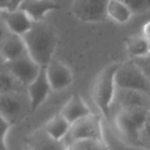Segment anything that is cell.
Here are the masks:
<instances>
[{
  "instance_id": "cell-1",
  "label": "cell",
  "mask_w": 150,
  "mask_h": 150,
  "mask_svg": "<svg viewBox=\"0 0 150 150\" xmlns=\"http://www.w3.org/2000/svg\"><path fill=\"white\" fill-rule=\"evenodd\" d=\"M28 54L41 67L52 60L58 46V33L45 21L34 22L31 29L23 35Z\"/></svg>"
},
{
  "instance_id": "cell-2",
  "label": "cell",
  "mask_w": 150,
  "mask_h": 150,
  "mask_svg": "<svg viewBox=\"0 0 150 150\" xmlns=\"http://www.w3.org/2000/svg\"><path fill=\"white\" fill-rule=\"evenodd\" d=\"M149 112L150 109L143 107L121 109L112 115L111 127L125 144L140 149V131Z\"/></svg>"
},
{
  "instance_id": "cell-3",
  "label": "cell",
  "mask_w": 150,
  "mask_h": 150,
  "mask_svg": "<svg viewBox=\"0 0 150 150\" xmlns=\"http://www.w3.org/2000/svg\"><path fill=\"white\" fill-rule=\"evenodd\" d=\"M119 63H112L106 66L97 76L93 86L92 98L100 110L101 115L111 125V109L116 93L115 74Z\"/></svg>"
},
{
  "instance_id": "cell-4",
  "label": "cell",
  "mask_w": 150,
  "mask_h": 150,
  "mask_svg": "<svg viewBox=\"0 0 150 150\" xmlns=\"http://www.w3.org/2000/svg\"><path fill=\"white\" fill-rule=\"evenodd\" d=\"M32 114L31 100L27 92L0 94V117L11 125Z\"/></svg>"
},
{
  "instance_id": "cell-5",
  "label": "cell",
  "mask_w": 150,
  "mask_h": 150,
  "mask_svg": "<svg viewBox=\"0 0 150 150\" xmlns=\"http://www.w3.org/2000/svg\"><path fill=\"white\" fill-rule=\"evenodd\" d=\"M115 82L119 88L138 91L150 96V79L131 59L119 63L115 74Z\"/></svg>"
},
{
  "instance_id": "cell-6",
  "label": "cell",
  "mask_w": 150,
  "mask_h": 150,
  "mask_svg": "<svg viewBox=\"0 0 150 150\" xmlns=\"http://www.w3.org/2000/svg\"><path fill=\"white\" fill-rule=\"evenodd\" d=\"M83 139H104L100 116L92 113L75 121L71 125L69 133L67 134L63 142L68 147L73 142Z\"/></svg>"
},
{
  "instance_id": "cell-7",
  "label": "cell",
  "mask_w": 150,
  "mask_h": 150,
  "mask_svg": "<svg viewBox=\"0 0 150 150\" xmlns=\"http://www.w3.org/2000/svg\"><path fill=\"white\" fill-rule=\"evenodd\" d=\"M110 0H73L71 11L79 21L99 23L106 20Z\"/></svg>"
},
{
  "instance_id": "cell-8",
  "label": "cell",
  "mask_w": 150,
  "mask_h": 150,
  "mask_svg": "<svg viewBox=\"0 0 150 150\" xmlns=\"http://www.w3.org/2000/svg\"><path fill=\"white\" fill-rule=\"evenodd\" d=\"M1 68L13 74L23 84L28 86L39 74L42 67L29 54L8 62H2Z\"/></svg>"
},
{
  "instance_id": "cell-9",
  "label": "cell",
  "mask_w": 150,
  "mask_h": 150,
  "mask_svg": "<svg viewBox=\"0 0 150 150\" xmlns=\"http://www.w3.org/2000/svg\"><path fill=\"white\" fill-rule=\"evenodd\" d=\"M137 107L150 109L149 95L138 92V91L117 88L112 109H111V121H112V115L117 111L121 110V109L137 108Z\"/></svg>"
},
{
  "instance_id": "cell-10",
  "label": "cell",
  "mask_w": 150,
  "mask_h": 150,
  "mask_svg": "<svg viewBox=\"0 0 150 150\" xmlns=\"http://www.w3.org/2000/svg\"><path fill=\"white\" fill-rule=\"evenodd\" d=\"M46 75L52 92L66 90L73 82V73L68 65L58 59H52L45 66Z\"/></svg>"
},
{
  "instance_id": "cell-11",
  "label": "cell",
  "mask_w": 150,
  "mask_h": 150,
  "mask_svg": "<svg viewBox=\"0 0 150 150\" xmlns=\"http://www.w3.org/2000/svg\"><path fill=\"white\" fill-rule=\"evenodd\" d=\"M52 92V88L48 81L45 67H42L37 77L27 86V93L31 100L32 113H34L47 99Z\"/></svg>"
},
{
  "instance_id": "cell-12",
  "label": "cell",
  "mask_w": 150,
  "mask_h": 150,
  "mask_svg": "<svg viewBox=\"0 0 150 150\" xmlns=\"http://www.w3.org/2000/svg\"><path fill=\"white\" fill-rule=\"evenodd\" d=\"M0 52L2 62L17 60L29 54L23 36L11 33L8 30H6V33L2 35Z\"/></svg>"
},
{
  "instance_id": "cell-13",
  "label": "cell",
  "mask_w": 150,
  "mask_h": 150,
  "mask_svg": "<svg viewBox=\"0 0 150 150\" xmlns=\"http://www.w3.org/2000/svg\"><path fill=\"white\" fill-rule=\"evenodd\" d=\"M1 21L6 30L11 33L23 36L30 29L34 22L20 8L0 11Z\"/></svg>"
},
{
  "instance_id": "cell-14",
  "label": "cell",
  "mask_w": 150,
  "mask_h": 150,
  "mask_svg": "<svg viewBox=\"0 0 150 150\" xmlns=\"http://www.w3.org/2000/svg\"><path fill=\"white\" fill-rule=\"evenodd\" d=\"M25 150H68V147L63 141L50 137L41 127L28 137Z\"/></svg>"
},
{
  "instance_id": "cell-15",
  "label": "cell",
  "mask_w": 150,
  "mask_h": 150,
  "mask_svg": "<svg viewBox=\"0 0 150 150\" xmlns=\"http://www.w3.org/2000/svg\"><path fill=\"white\" fill-rule=\"evenodd\" d=\"M60 7L54 0H23L18 8L23 11L33 22H41L50 11Z\"/></svg>"
},
{
  "instance_id": "cell-16",
  "label": "cell",
  "mask_w": 150,
  "mask_h": 150,
  "mask_svg": "<svg viewBox=\"0 0 150 150\" xmlns=\"http://www.w3.org/2000/svg\"><path fill=\"white\" fill-rule=\"evenodd\" d=\"M60 113L72 125L88 115L92 114V110L84 100L78 94H74L63 105Z\"/></svg>"
},
{
  "instance_id": "cell-17",
  "label": "cell",
  "mask_w": 150,
  "mask_h": 150,
  "mask_svg": "<svg viewBox=\"0 0 150 150\" xmlns=\"http://www.w3.org/2000/svg\"><path fill=\"white\" fill-rule=\"evenodd\" d=\"M42 127L54 140L63 141L65 139V137L67 136V134L69 133V129L71 127V123L60 112H58L52 117H50L42 125Z\"/></svg>"
},
{
  "instance_id": "cell-18",
  "label": "cell",
  "mask_w": 150,
  "mask_h": 150,
  "mask_svg": "<svg viewBox=\"0 0 150 150\" xmlns=\"http://www.w3.org/2000/svg\"><path fill=\"white\" fill-rule=\"evenodd\" d=\"M125 50L131 60L141 58L150 52L149 40L142 33L131 35L125 38Z\"/></svg>"
},
{
  "instance_id": "cell-19",
  "label": "cell",
  "mask_w": 150,
  "mask_h": 150,
  "mask_svg": "<svg viewBox=\"0 0 150 150\" xmlns=\"http://www.w3.org/2000/svg\"><path fill=\"white\" fill-rule=\"evenodd\" d=\"M134 13L120 0H110L107 6V17L118 24H125L132 19Z\"/></svg>"
},
{
  "instance_id": "cell-20",
  "label": "cell",
  "mask_w": 150,
  "mask_h": 150,
  "mask_svg": "<svg viewBox=\"0 0 150 150\" xmlns=\"http://www.w3.org/2000/svg\"><path fill=\"white\" fill-rule=\"evenodd\" d=\"M0 74V94L11 92H27V86L6 70L1 68Z\"/></svg>"
},
{
  "instance_id": "cell-21",
  "label": "cell",
  "mask_w": 150,
  "mask_h": 150,
  "mask_svg": "<svg viewBox=\"0 0 150 150\" xmlns=\"http://www.w3.org/2000/svg\"><path fill=\"white\" fill-rule=\"evenodd\" d=\"M68 150H110L104 139H83L73 142Z\"/></svg>"
},
{
  "instance_id": "cell-22",
  "label": "cell",
  "mask_w": 150,
  "mask_h": 150,
  "mask_svg": "<svg viewBox=\"0 0 150 150\" xmlns=\"http://www.w3.org/2000/svg\"><path fill=\"white\" fill-rule=\"evenodd\" d=\"M139 144L140 149L150 150V112L140 131Z\"/></svg>"
},
{
  "instance_id": "cell-23",
  "label": "cell",
  "mask_w": 150,
  "mask_h": 150,
  "mask_svg": "<svg viewBox=\"0 0 150 150\" xmlns=\"http://www.w3.org/2000/svg\"><path fill=\"white\" fill-rule=\"evenodd\" d=\"M127 5L134 15L143 13L150 11V0H120Z\"/></svg>"
},
{
  "instance_id": "cell-24",
  "label": "cell",
  "mask_w": 150,
  "mask_h": 150,
  "mask_svg": "<svg viewBox=\"0 0 150 150\" xmlns=\"http://www.w3.org/2000/svg\"><path fill=\"white\" fill-rule=\"evenodd\" d=\"M133 61L138 65V67L143 71L144 74L150 79V52L148 54H146V56L135 59V60H133Z\"/></svg>"
},
{
  "instance_id": "cell-25",
  "label": "cell",
  "mask_w": 150,
  "mask_h": 150,
  "mask_svg": "<svg viewBox=\"0 0 150 150\" xmlns=\"http://www.w3.org/2000/svg\"><path fill=\"white\" fill-rule=\"evenodd\" d=\"M11 127L13 125L11 123H8L4 119L1 118V143H2V149L1 150H8L6 146V136Z\"/></svg>"
},
{
  "instance_id": "cell-26",
  "label": "cell",
  "mask_w": 150,
  "mask_h": 150,
  "mask_svg": "<svg viewBox=\"0 0 150 150\" xmlns=\"http://www.w3.org/2000/svg\"><path fill=\"white\" fill-rule=\"evenodd\" d=\"M142 34H143L148 40H150V21H148L147 23L144 24L143 29H142Z\"/></svg>"
},
{
  "instance_id": "cell-27",
  "label": "cell",
  "mask_w": 150,
  "mask_h": 150,
  "mask_svg": "<svg viewBox=\"0 0 150 150\" xmlns=\"http://www.w3.org/2000/svg\"><path fill=\"white\" fill-rule=\"evenodd\" d=\"M23 0H11V9H16L20 6Z\"/></svg>"
},
{
  "instance_id": "cell-28",
  "label": "cell",
  "mask_w": 150,
  "mask_h": 150,
  "mask_svg": "<svg viewBox=\"0 0 150 150\" xmlns=\"http://www.w3.org/2000/svg\"><path fill=\"white\" fill-rule=\"evenodd\" d=\"M149 46H150V40H149Z\"/></svg>"
}]
</instances>
